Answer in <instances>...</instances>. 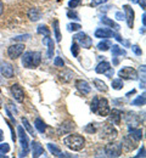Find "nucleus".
<instances>
[{"mask_svg": "<svg viewBox=\"0 0 146 158\" xmlns=\"http://www.w3.org/2000/svg\"><path fill=\"white\" fill-rule=\"evenodd\" d=\"M90 110L93 113H96L100 117H107L110 113V105L108 101L106 99H100L98 96L93 98L91 105H90Z\"/></svg>", "mask_w": 146, "mask_h": 158, "instance_id": "obj_1", "label": "nucleus"}, {"mask_svg": "<svg viewBox=\"0 0 146 158\" xmlns=\"http://www.w3.org/2000/svg\"><path fill=\"white\" fill-rule=\"evenodd\" d=\"M63 143L72 151H81L85 145V139L79 134H71L63 139Z\"/></svg>", "mask_w": 146, "mask_h": 158, "instance_id": "obj_2", "label": "nucleus"}, {"mask_svg": "<svg viewBox=\"0 0 146 158\" xmlns=\"http://www.w3.org/2000/svg\"><path fill=\"white\" fill-rule=\"evenodd\" d=\"M42 62V54L39 51H27L22 57V64L26 68H37Z\"/></svg>", "mask_w": 146, "mask_h": 158, "instance_id": "obj_3", "label": "nucleus"}, {"mask_svg": "<svg viewBox=\"0 0 146 158\" xmlns=\"http://www.w3.org/2000/svg\"><path fill=\"white\" fill-rule=\"evenodd\" d=\"M17 131H19V138H20V143H21V152H20V157H26L28 155V148H29V141L28 136L24 131V129L21 125L17 127Z\"/></svg>", "mask_w": 146, "mask_h": 158, "instance_id": "obj_4", "label": "nucleus"}, {"mask_svg": "<svg viewBox=\"0 0 146 158\" xmlns=\"http://www.w3.org/2000/svg\"><path fill=\"white\" fill-rule=\"evenodd\" d=\"M107 157H119L122 155V145L118 142H110L104 150Z\"/></svg>", "mask_w": 146, "mask_h": 158, "instance_id": "obj_5", "label": "nucleus"}, {"mask_svg": "<svg viewBox=\"0 0 146 158\" xmlns=\"http://www.w3.org/2000/svg\"><path fill=\"white\" fill-rule=\"evenodd\" d=\"M73 41H76L79 46H82L84 49H90V46L93 45V39L89 38L83 32H79L76 35H73Z\"/></svg>", "mask_w": 146, "mask_h": 158, "instance_id": "obj_6", "label": "nucleus"}, {"mask_svg": "<svg viewBox=\"0 0 146 158\" xmlns=\"http://www.w3.org/2000/svg\"><path fill=\"white\" fill-rule=\"evenodd\" d=\"M117 130L110 125V124H104L101 127V130H100V138L105 139V140H112L117 136Z\"/></svg>", "mask_w": 146, "mask_h": 158, "instance_id": "obj_7", "label": "nucleus"}, {"mask_svg": "<svg viewBox=\"0 0 146 158\" xmlns=\"http://www.w3.org/2000/svg\"><path fill=\"white\" fill-rule=\"evenodd\" d=\"M23 51H24V44H22V43H20V44H14V45L9 46L7 55H9L10 59L16 60L23 54Z\"/></svg>", "mask_w": 146, "mask_h": 158, "instance_id": "obj_8", "label": "nucleus"}, {"mask_svg": "<svg viewBox=\"0 0 146 158\" xmlns=\"http://www.w3.org/2000/svg\"><path fill=\"white\" fill-rule=\"evenodd\" d=\"M118 76L121 77V79H128V80L133 79V80H136L138 79V72L133 67L127 66V67H123L122 69H119Z\"/></svg>", "mask_w": 146, "mask_h": 158, "instance_id": "obj_9", "label": "nucleus"}, {"mask_svg": "<svg viewBox=\"0 0 146 158\" xmlns=\"http://www.w3.org/2000/svg\"><path fill=\"white\" fill-rule=\"evenodd\" d=\"M76 128V124L72 120H65L62 124L57 128V135H66L69 134Z\"/></svg>", "mask_w": 146, "mask_h": 158, "instance_id": "obj_10", "label": "nucleus"}, {"mask_svg": "<svg viewBox=\"0 0 146 158\" xmlns=\"http://www.w3.org/2000/svg\"><path fill=\"white\" fill-rule=\"evenodd\" d=\"M11 94H12V98L17 102H22L24 99V91L20 84H14L11 86Z\"/></svg>", "mask_w": 146, "mask_h": 158, "instance_id": "obj_11", "label": "nucleus"}, {"mask_svg": "<svg viewBox=\"0 0 146 158\" xmlns=\"http://www.w3.org/2000/svg\"><path fill=\"white\" fill-rule=\"evenodd\" d=\"M123 9H124V12H125L124 20L127 21V24H128L129 28H133V26H134V17H135L134 10H133L131 6H129V5H124Z\"/></svg>", "mask_w": 146, "mask_h": 158, "instance_id": "obj_12", "label": "nucleus"}, {"mask_svg": "<svg viewBox=\"0 0 146 158\" xmlns=\"http://www.w3.org/2000/svg\"><path fill=\"white\" fill-rule=\"evenodd\" d=\"M136 147H138L136 141H134L129 135L123 138V140H122V148H124V151L130 152V151H134Z\"/></svg>", "mask_w": 146, "mask_h": 158, "instance_id": "obj_13", "label": "nucleus"}, {"mask_svg": "<svg viewBox=\"0 0 146 158\" xmlns=\"http://www.w3.org/2000/svg\"><path fill=\"white\" fill-rule=\"evenodd\" d=\"M76 88H77V90H78L81 94H83V95H88V94H90V91H91V86H90L85 80H83V79L76 80Z\"/></svg>", "mask_w": 146, "mask_h": 158, "instance_id": "obj_14", "label": "nucleus"}, {"mask_svg": "<svg viewBox=\"0 0 146 158\" xmlns=\"http://www.w3.org/2000/svg\"><path fill=\"white\" fill-rule=\"evenodd\" d=\"M0 73L5 78H12L14 77V67L7 62H2L0 66Z\"/></svg>", "mask_w": 146, "mask_h": 158, "instance_id": "obj_15", "label": "nucleus"}, {"mask_svg": "<svg viewBox=\"0 0 146 158\" xmlns=\"http://www.w3.org/2000/svg\"><path fill=\"white\" fill-rule=\"evenodd\" d=\"M108 116H110V122H111V123H112L113 125H119V124H121V118H122V112H121L119 110L115 108V110L110 111Z\"/></svg>", "mask_w": 146, "mask_h": 158, "instance_id": "obj_16", "label": "nucleus"}, {"mask_svg": "<svg viewBox=\"0 0 146 158\" xmlns=\"http://www.w3.org/2000/svg\"><path fill=\"white\" fill-rule=\"evenodd\" d=\"M42 155H45V151H44L43 146L40 145V142L33 141L32 142V156L34 158H38L40 157Z\"/></svg>", "mask_w": 146, "mask_h": 158, "instance_id": "obj_17", "label": "nucleus"}, {"mask_svg": "<svg viewBox=\"0 0 146 158\" xmlns=\"http://www.w3.org/2000/svg\"><path fill=\"white\" fill-rule=\"evenodd\" d=\"M113 32L107 29V28H98L95 31V38H99V39H106V38H111L113 37Z\"/></svg>", "mask_w": 146, "mask_h": 158, "instance_id": "obj_18", "label": "nucleus"}, {"mask_svg": "<svg viewBox=\"0 0 146 158\" xmlns=\"http://www.w3.org/2000/svg\"><path fill=\"white\" fill-rule=\"evenodd\" d=\"M128 131H129V136L134 141H136V142H139L143 139V130L141 129H138V128H134V127H129Z\"/></svg>", "mask_w": 146, "mask_h": 158, "instance_id": "obj_19", "label": "nucleus"}, {"mask_svg": "<svg viewBox=\"0 0 146 158\" xmlns=\"http://www.w3.org/2000/svg\"><path fill=\"white\" fill-rule=\"evenodd\" d=\"M48 148L51 152V155H54L55 157H71L68 153H65L60 150V147H57L54 143H48Z\"/></svg>", "mask_w": 146, "mask_h": 158, "instance_id": "obj_20", "label": "nucleus"}, {"mask_svg": "<svg viewBox=\"0 0 146 158\" xmlns=\"http://www.w3.org/2000/svg\"><path fill=\"white\" fill-rule=\"evenodd\" d=\"M43 44L48 46V57L51 59L54 56V50H55V44H54V40L51 39L50 37H45L43 39Z\"/></svg>", "mask_w": 146, "mask_h": 158, "instance_id": "obj_21", "label": "nucleus"}, {"mask_svg": "<svg viewBox=\"0 0 146 158\" xmlns=\"http://www.w3.org/2000/svg\"><path fill=\"white\" fill-rule=\"evenodd\" d=\"M28 19L31 21H33V22L39 21L42 19V11H40L39 9H35V7L31 9V10L28 11Z\"/></svg>", "mask_w": 146, "mask_h": 158, "instance_id": "obj_22", "label": "nucleus"}, {"mask_svg": "<svg viewBox=\"0 0 146 158\" xmlns=\"http://www.w3.org/2000/svg\"><path fill=\"white\" fill-rule=\"evenodd\" d=\"M110 68H111V64H110L108 62L104 61V62H100V63L98 64V67L95 68V72H96L98 74H104L105 72H106L107 69H110Z\"/></svg>", "mask_w": 146, "mask_h": 158, "instance_id": "obj_23", "label": "nucleus"}, {"mask_svg": "<svg viewBox=\"0 0 146 158\" xmlns=\"http://www.w3.org/2000/svg\"><path fill=\"white\" fill-rule=\"evenodd\" d=\"M34 127L37 128V130L40 134H44L45 130H46V124L44 123V120L42 118H35V120H34Z\"/></svg>", "mask_w": 146, "mask_h": 158, "instance_id": "obj_24", "label": "nucleus"}, {"mask_svg": "<svg viewBox=\"0 0 146 158\" xmlns=\"http://www.w3.org/2000/svg\"><path fill=\"white\" fill-rule=\"evenodd\" d=\"M52 26H54V32H55V38H56V41H57V43H60L61 39H62V37H61V32H60V22H59V20L54 21Z\"/></svg>", "mask_w": 146, "mask_h": 158, "instance_id": "obj_25", "label": "nucleus"}, {"mask_svg": "<svg viewBox=\"0 0 146 158\" xmlns=\"http://www.w3.org/2000/svg\"><path fill=\"white\" fill-rule=\"evenodd\" d=\"M112 46V50H111V52H112V56L113 57H117V56H124L125 54V50H123L122 48H119L118 45H111Z\"/></svg>", "mask_w": 146, "mask_h": 158, "instance_id": "obj_26", "label": "nucleus"}, {"mask_svg": "<svg viewBox=\"0 0 146 158\" xmlns=\"http://www.w3.org/2000/svg\"><path fill=\"white\" fill-rule=\"evenodd\" d=\"M94 85H95V88L99 90V91H107V85H106V83L102 81V80H100V79H94Z\"/></svg>", "mask_w": 146, "mask_h": 158, "instance_id": "obj_27", "label": "nucleus"}, {"mask_svg": "<svg viewBox=\"0 0 146 158\" xmlns=\"http://www.w3.org/2000/svg\"><path fill=\"white\" fill-rule=\"evenodd\" d=\"M101 22H102L104 24H106V26H108V27L115 28L116 31H119V28H121L116 22H113V21L110 20V19H107V17H102V19H101Z\"/></svg>", "mask_w": 146, "mask_h": 158, "instance_id": "obj_28", "label": "nucleus"}, {"mask_svg": "<svg viewBox=\"0 0 146 158\" xmlns=\"http://www.w3.org/2000/svg\"><path fill=\"white\" fill-rule=\"evenodd\" d=\"M112 89H115V90H122L123 89V86H124V84H123V80L119 78V79H113L112 80Z\"/></svg>", "mask_w": 146, "mask_h": 158, "instance_id": "obj_29", "label": "nucleus"}, {"mask_svg": "<svg viewBox=\"0 0 146 158\" xmlns=\"http://www.w3.org/2000/svg\"><path fill=\"white\" fill-rule=\"evenodd\" d=\"M111 41H108V40H102V41H100L99 44H98V49L100 50V51H107L110 48H111Z\"/></svg>", "mask_w": 146, "mask_h": 158, "instance_id": "obj_30", "label": "nucleus"}, {"mask_svg": "<svg viewBox=\"0 0 146 158\" xmlns=\"http://www.w3.org/2000/svg\"><path fill=\"white\" fill-rule=\"evenodd\" d=\"M22 124L24 125V128L28 130V133L32 135V136H35V133H34V130H33V128H32V125L29 124V122H28V119L27 118H22Z\"/></svg>", "mask_w": 146, "mask_h": 158, "instance_id": "obj_31", "label": "nucleus"}, {"mask_svg": "<svg viewBox=\"0 0 146 158\" xmlns=\"http://www.w3.org/2000/svg\"><path fill=\"white\" fill-rule=\"evenodd\" d=\"M133 106H144L145 105V94H143L141 96H138L135 100L131 101Z\"/></svg>", "mask_w": 146, "mask_h": 158, "instance_id": "obj_32", "label": "nucleus"}, {"mask_svg": "<svg viewBox=\"0 0 146 158\" xmlns=\"http://www.w3.org/2000/svg\"><path fill=\"white\" fill-rule=\"evenodd\" d=\"M37 32H38L39 34H43V35H45V37H50V31H49V28H48L45 24H40V26L38 27Z\"/></svg>", "mask_w": 146, "mask_h": 158, "instance_id": "obj_33", "label": "nucleus"}, {"mask_svg": "<svg viewBox=\"0 0 146 158\" xmlns=\"http://www.w3.org/2000/svg\"><path fill=\"white\" fill-rule=\"evenodd\" d=\"M98 124H95V123H90V124H88L86 127H85V133H88V134H94V133H96V130H98V127H96Z\"/></svg>", "mask_w": 146, "mask_h": 158, "instance_id": "obj_34", "label": "nucleus"}, {"mask_svg": "<svg viewBox=\"0 0 146 158\" xmlns=\"http://www.w3.org/2000/svg\"><path fill=\"white\" fill-rule=\"evenodd\" d=\"M81 28H82V26H81L79 23H69V24L67 26L68 32H78Z\"/></svg>", "mask_w": 146, "mask_h": 158, "instance_id": "obj_35", "label": "nucleus"}, {"mask_svg": "<svg viewBox=\"0 0 146 158\" xmlns=\"http://www.w3.org/2000/svg\"><path fill=\"white\" fill-rule=\"evenodd\" d=\"M71 52L73 54V56H74V57H77V56H78V54H79V45H78L76 41H73V43H72Z\"/></svg>", "mask_w": 146, "mask_h": 158, "instance_id": "obj_36", "label": "nucleus"}, {"mask_svg": "<svg viewBox=\"0 0 146 158\" xmlns=\"http://www.w3.org/2000/svg\"><path fill=\"white\" fill-rule=\"evenodd\" d=\"M10 151V145L9 143H0V155H5Z\"/></svg>", "mask_w": 146, "mask_h": 158, "instance_id": "obj_37", "label": "nucleus"}, {"mask_svg": "<svg viewBox=\"0 0 146 158\" xmlns=\"http://www.w3.org/2000/svg\"><path fill=\"white\" fill-rule=\"evenodd\" d=\"M81 4H82V0H69V1H68V6H69L71 9H76V7H78Z\"/></svg>", "mask_w": 146, "mask_h": 158, "instance_id": "obj_38", "label": "nucleus"}, {"mask_svg": "<svg viewBox=\"0 0 146 158\" xmlns=\"http://www.w3.org/2000/svg\"><path fill=\"white\" fill-rule=\"evenodd\" d=\"M29 34H24V35H19V37H15V38H12V41H15V43H19V41H26V40L29 39Z\"/></svg>", "mask_w": 146, "mask_h": 158, "instance_id": "obj_39", "label": "nucleus"}, {"mask_svg": "<svg viewBox=\"0 0 146 158\" xmlns=\"http://www.w3.org/2000/svg\"><path fill=\"white\" fill-rule=\"evenodd\" d=\"M108 0H91V2H90V6L91 7H96V6H99V5H102L105 2H107Z\"/></svg>", "mask_w": 146, "mask_h": 158, "instance_id": "obj_40", "label": "nucleus"}, {"mask_svg": "<svg viewBox=\"0 0 146 158\" xmlns=\"http://www.w3.org/2000/svg\"><path fill=\"white\" fill-rule=\"evenodd\" d=\"M67 17L68 19H72V20H79V16L76 11H68L67 12Z\"/></svg>", "mask_w": 146, "mask_h": 158, "instance_id": "obj_41", "label": "nucleus"}, {"mask_svg": "<svg viewBox=\"0 0 146 158\" xmlns=\"http://www.w3.org/2000/svg\"><path fill=\"white\" fill-rule=\"evenodd\" d=\"M54 64H55L56 67H65V62H63V60L61 59V57H55Z\"/></svg>", "mask_w": 146, "mask_h": 158, "instance_id": "obj_42", "label": "nucleus"}, {"mask_svg": "<svg viewBox=\"0 0 146 158\" xmlns=\"http://www.w3.org/2000/svg\"><path fill=\"white\" fill-rule=\"evenodd\" d=\"M131 50H133L134 54L138 55V56H141V55H143V51H141V49H140L138 45H133V46H131Z\"/></svg>", "mask_w": 146, "mask_h": 158, "instance_id": "obj_43", "label": "nucleus"}, {"mask_svg": "<svg viewBox=\"0 0 146 158\" xmlns=\"http://www.w3.org/2000/svg\"><path fill=\"white\" fill-rule=\"evenodd\" d=\"M104 74L106 76V77H107V78H112V76H113V68L111 67L110 69H107V71L105 72Z\"/></svg>", "mask_w": 146, "mask_h": 158, "instance_id": "obj_44", "label": "nucleus"}, {"mask_svg": "<svg viewBox=\"0 0 146 158\" xmlns=\"http://www.w3.org/2000/svg\"><path fill=\"white\" fill-rule=\"evenodd\" d=\"M116 19L118 21H122V20H124L125 17H124V14H122L121 11H118V12H116Z\"/></svg>", "mask_w": 146, "mask_h": 158, "instance_id": "obj_45", "label": "nucleus"}, {"mask_svg": "<svg viewBox=\"0 0 146 158\" xmlns=\"http://www.w3.org/2000/svg\"><path fill=\"white\" fill-rule=\"evenodd\" d=\"M5 110H6V113H7V116H9V118L11 119V122H12V123H14V124H16V120H15V118H14V117H12V113H11V112H10V110H9V108H7V107H6V108H5Z\"/></svg>", "mask_w": 146, "mask_h": 158, "instance_id": "obj_46", "label": "nucleus"}, {"mask_svg": "<svg viewBox=\"0 0 146 158\" xmlns=\"http://www.w3.org/2000/svg\"><path fill=\"white\" fill-rule=\"evenodd\" d=\"M135 157H145V147H144V146L141 147V150L139 151V153H138Z\"/></svg>", "mask_w": 146, "mask_h": 158, "instance_id": "obj_47", "label": "nucleus"}, {"mask_svg": "<svg viewBox=\"0 0 146 158\" xmlns=\"http://www.w3.org/2000/svg\"><path fill=\"white\" fill-rule=\"evenodd\" d=\"M2 12H4V2L0 0V16L2 15Z\"/></svg>", "mask_w": 146, "mask_h": 158, "instance_id": "obj_48", "label": "nucleus"}, {"mask_svg": "<svg viewBox=\"0 0 146 158\" xmlns=\"http://www.w3.org/2000/svg\"><path fill=\"white\" fill-rule=\"evenodd\" d=\"M139 4H140V6H141L143 9H145V0H141Z\"/></svg>", "mask_w": 146, "mask_h": 158, "instance_id": "obj_49", "label": "nucleus"}, {"mask_svg": "<svg viewBox=\"0 0 146 158\" xmlns=\"http://www.w3.org/2000/svg\"><path fill=\"white\" fill-rule=\"evenodd\" d=\"M2 139H4V131L0 129V141H2Z\"/></svg>", "mask_w": 146, "mask_h": 158, "instance_id": "obj_50", "label": "nucleus"}, {"mask_svg": "<svg viewBox=\"0 0 146 158\" xmlns=\"http://www.w3.org/2000/svg\"><path fill=\"white\" fill-rule=\"evenodd\" d=\"M143 23H144V27H145V14L143 15Z\"/></svg>", "mask_w": 146, "mask_h": 158, "instance_id": "obj_51", "label": "nucleus"}, {"mask_svg": "<svg viewBox=\"0 0 146 158\" xmlns=\"http://www.w3.org/2000/svg\"><path fill=\"white\" fill-rule=\"evenodd\" d=\"M133 2H139V0H131Z\"/></svg>", "mask_w": 146, "mask_h": 158, "instance_id": "obj_52", "label": "nucleus"}, {"mask_svg": "<svg viewBox=\"0 0 146 158\" xmlns=\"http://www.w3.org/2000/svg\"><path fill=\"white\" fill-rule=\"evenodd\" d=\"M1 106H2V102H1V100H0V108H1Z\"/></svg>", "mask_w": 146, "mask_h": 158, "instance_id": "obj_53", "label": "nucleus"}, {"mask_svg": "<svg viewBox=\"0 0 146 158\" xmlns=\"http://www.w3.org/2000/svg\"><path fill=\"white\" fill-rule=\"evenodd\" d=\"M0 93H1V89H0Z\"/></svg>", "mask_w": 146, "mask_h": 158, "instance_id": "obj_54", "label": "nucleus"}]
</instances>
